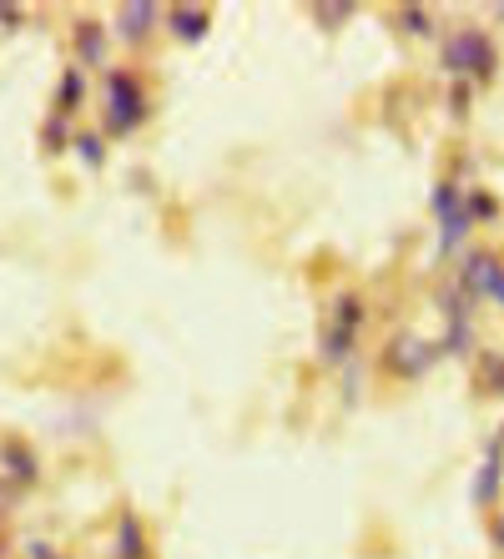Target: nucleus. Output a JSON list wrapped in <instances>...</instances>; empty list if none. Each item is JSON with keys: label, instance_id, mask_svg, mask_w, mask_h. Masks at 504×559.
I'll return each mask as SVG.
<instances>
[{"label": "nucleus", "instance_id": "nucleus-1", "mask_svg": "<svg viewBox=\"0 0 504 559\" xmlns=\"http://www.w3.org/2000/svg\"><path fill=\"white\" fill-rule=\"evenodd\" d=\"M474 66H479V76H489V71H494V51H489V41H484V36L464 31V36L449 46V71L474 76Z\"/></svg>", "mask_w": 504, "mask_h": 559}, {"label": "nucleus", "instance_id": "nucleus-2", "mask_svg": "<svg viewBox=\"0 0 504 559\" xmlns=\"http://www.w3.org/2000/svg\"><path fill=\"white\" fill-rule=\"evenodd\" d=\"M121 559H147L142 534H137V524H132V519H121Z\"/></svg>", "mask_w": 504, "mask_h": 559}, {"label": "nucleus", "instance_id": "nucleus-3", "mask_svg": "<svg viewBox=\"0 0 504 559\" xmlns=\"http://www.w3.org/2000/svg\"><path fill=\"white\" fill-rule=\"evenodd\" d=\"M499 544H504V519H499Z\"/></svg>", "mask_w": 504, "mask_h": 559}]
</instances>
